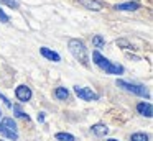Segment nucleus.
I'll return each mask as SVG.
<instances>
[{
  "label": "nucleus",
  "instance_id": "f257e3e1",
  "mask_svg": "<svg viewBox=\"0 0 153 141\" xmlns=\"http://www.w3.org/2000/svg\"><path fill=\"white\" fill-rule=\"evenodd\" d=\"M92 59H94V64L97 66L99 69H102L105 74H114V75H120L123 74V66L120 64H115V62L109 61V59L105 58V56H102L99 51H94L92 52Z\"/></svg>",
  "mask_w": 153,
  "mask_h": 141
},
{
  "label": "nucleus",
  "instance_id": "f03ea898",
  "mask_svg": "<svg viewBox=\"0 0 153 141\" xmlns=\"http://www.w3.org/2000/svg\"><path fill=\"white\" fill-rule=\"evenodd\" d=\"M68 48H69V52L81 62L82 66H89V56H87V49H86V44H84L81 39H69L68 41Z\"/></svg>",
  "mask_w": 153,
  "mask_h": 141
},
{
  "label": "nucleus",
  "instance_id": "7ed1b4c3",
  "mask_svg": "<svg viewBox=\"0 0 153 141\" xmlns=\"http://www.w3.org/2000/svg\"><path fill=\"white\" fill-rule=\"evenodd\" d=\"M117 85L122 89H125L127 92H132L135 95H140V97H145V98H150V92L146 87L143 85H138V84H132V82H127V80H117Z\"/></svg>",
  "mask_w": 153,
  "mask_h": 141
},
{
  "label": "nucleus",
  "instance_id": "20e7f679",
  "mask_svg": "<svg viewBox=\"0 0 153 141\" xmlns=\"http://www.w3.org/2000/svg\"><path fill=\"white\" fill-rule=\"evenodd\" d=\"M0 133L7 136L8 140H17L18 138V131H17V125L12 118H4L0 121Z\"/></svg>",
  "mask_w": 153,
  "mask_h": 141
},
{
  "label": "nucleus",
  "instance_id": "39448f33",
  "mask_svg": "<svg viewBox=\"0 0 153 141\" xmlns=\"http://www.w3.org/2000/svg\"><path fill=\"white\" fill-rule=\"evenodd\" d=\"M74 92H76V95L81 100H86V102H94V100L99 98V95H97L96 92H92L87 87H79V85H76V87H74Z\"/></svg>",
  "mask_w": 153,
  "mask_h": 141
},
{
  "label": "nucleus",
  "instance_id": "423d86ee",
  "mask_svg": "<svg viewBox=\"0 0 153 141\" xmlns=\"http://www.w3.org/2000/svg\"><path fill=\"white\" fill-rule=\"evenodd\" d=\"M15 95L20 102H28L31 98V89L27 85H18L17 90H15Z\"/></svg>",
  "mask_w": 153,
  "mask_h": 141
},
{
  "label": "nucleus",
  "instance_id": "0eeeda50",
  "mask_svg": "<svg viewBox=\"0 0 153 141\" xmlns=\"http://www.w3.org/2000/svg\"><path fill=\"white\" fill-rule=\"evenodd\" d=\"M79 3L84 7V8L92 10V12H100V10L104 8L102 2H99V0H79Z\"/></svg>",
  "mask_w": 153,
  "mask_h": 141
},
{
  "label": "nucleus",
  "instance_id": "6e6552de",
  "mask_svg": "<svg viewBox=\"0 0 153 141\" xmlns=\"http://www.w3.org/2000/svg\"><path fill=\"white\" fill-rule=\"evenodd\" d=\"M40 52H41V56H43V58L50 59V61H53V62H59V61H61V56L58 54V52L51 51L50 48H41Z\"/></svg>",
  "mask_w": 153,
  "mask_h": 141
},
{
  "label": "nucleus",
  "instance_id": "1a4fd4ad",
  "mask_svg": "<svg viewBox=\"0 0 153 141\" xmlns=\"http://www.w3.org/2000/svg\"><path fill=\"white\" fill-rule=\"evenodd\" d=\"M140 5L138 2H127V3H119V5H115V10H120V12H135V10H138Z\"/></svg>",
  "mask_w": 153,
  "mask_h": 141
},
{
  "label": "nucleus",
  "instance_id": "9d476101",
  "mask_svg": "<svg viewBox=\"0 0 153 141\" xmlns=\"http://www.w3.org/2000/svg\"><path fill=\"white\" fill-rule=\"evenodd\" d=\"M137 110H138L140 115H143V117H146V118H150L153 115L152 113V105H150L148 102H146V103H145V102L138 103V105H137Z\"/></svg>",
  "mask_w": 153,
  "mask_h": 141
},
{
  "label": "nucleus",
  "instance_id": "9b49d317",
  "mask_svg": "<svg viewBox=\"0 0 153 141\" xmlns=\"http://www.w3.org/2000/svg\"><path fill=\"white\" fill-rule=\"evenodd\" d=\"M92 131L97 134V136H105V134L109 133V128H107L105 125H102V123H97V125L92 126Z\"/></svg>",
  "mask_w": 153,
  "mask_h": 141
},
{
  "label": "nucleus",
  "instance_id": "f8f14e48",
  "mask_svg": "<svg viewBox=\"0 0 153 141\" xmlns=\"http://www.w3.org/2000/svg\"><path fill=\"white\" fill-rule=\"evenodd\" d=\"M54 95H56V98H59V100H68V98H69V92H68L66 87H58L56 90H54Z\"/></svg>",
  "mask_w": 153,
  "mask_h": 141
},
{
  "label": "nucleus",
  "instance_id": "ddd939ff",
  "mask_svg": "<svg viewBox=\"0 0 153 141\" xmlns=\"http://www.w3.org/2000/svg\"><path fill=\"white\" fill-rule=\"evenodd\" d=\"M56 138L58 141H74V136L69 133H56Z\"/></svg>",
  "mask_w": 153,
  "mask_h": 141
},
{
  "label": "nucleus",
  "instance_id": "4468645a",
  "mask_svg": "<svg viewBox=\"0 0 153 141\" xmlns=\"http://www.w3.org/2000/svg\"><path fill=\"white\" fill-rule=\"evenodd\" d=\"M130 140L132 141H148V136L145 133H133Z\"/></svg>",
  "mask_w": 153,
  "mask_h": 141
},
{
  "label": "nucleus",
  "instance_id": "2eb2a0df",
  "mask_svg": "<svg viewBox=\"0 0 153 141\" xmlns=\"http://www.w3.org/2000/svg\"><path fill=\"white\" fill-rule=\"evenodd\" d=\"M92 43H94V46H96V48H102V46L105 44V39H104L102 36L97 35V36H94V38H92Z\"/></svg>",
  "mask_w": 153,
  "mask_h": 141
},
{
  "label": "nucleus",
  "instance_id": "dca6fc26",
  "mask_svg": "<svg viewBox=\"0 0 153 141\" xmlns=\"http://www.w3.org/2000/svg\"><path fill=\"white\" fill-rule=\"evenodd\" d=\"M0 3H4V5L10 7V8H18V2L17 0H0Z\"/></svg>",
  "mask_w": 153,
  "mask_h": 141
},
{
  "label": "nucleus",
  "instance_id": "f3484780",
  "mask_svg": "<svg viewBox=\"0 0 153 141\" xmlns=\"http://www.w3.org/2000/svg\"><path fill=\"white\" fill-rule=\"evenodd\" d=\"M12 108H13V111H17V113H15L17 117H22V118H27V120H28V115H25L23 111H22V108L18 107V105H12Z\"/></svg>",
  "mask_w": 153,
  "mask_h": 141
},
{
  "label": "nucleus",
  "instance_id": "a211bd4d",
  "mask_svg": "<svg viewBox=\"0 0 153 141\" xmlns=\"http://www.w3.org/2000/svg\"><path fill=\"white\" fill-rule=\"evenodd\" d=\"M117 44H119V46H125V49H132V46L128 44L127 39H117Z\"/></svg>",
  "mask_w": 153,
  "mask_h": 141
},
{
  "label": "nucleus",
  "instance_id": "6ab92c4d",
  "mask_svg": "<svg viewBox=\"0 0 153 141\" xmlns=\"http://www.w3.org/2000/svg\"><path fill=\"white\" fill-rule=\"evenodd\" d=\"M0 21H2V23H8V16H7V13H5L2 8H0Z\"/></svg>",
  "mask_w": 153,
  "mask_h": 141
},
{
  "label": "nucleus",
  "instance_id": "aec40b11",
  "mask_svg": "<svg viewBox=\"0 0 153 141\" xmlns=\"http://www.w3.org/2000/svg\"><path fill=\"white\" fill-rule=\"evenodd\" d=\"M0 100H4V103L7 105V107H10V108H12V103L8 102V98H7V97H4V95H0Z\"/></svg>",
  "mask_w": 153,
  "mask_h": 141
},
{
  "label": "nucleus",
  "instance_id": "412c9836",
  "mask_svg": "<svg viewBox=\"0 0 153 141\" xmlns=\"http://www.w3.org/2000/svg\"><path fill=\"white\" fill-rule=\"evenodd\" d=\"M45 120V117H43V113H40L38 115V121H43Z\"/></svg>",
  "mask_w": 153,
  "mask_h": 141
},
{
  "label": "nucleus",
  "instance_id": "4be33fe9",
  "mask_svg": "<svg viewBox=\"0 0 153 141\" xmlns=\"http://www.w3.org/2000/svg\"><path fill=\"white\" fill-rule=\"evenodd\" d=\"M107 141H117V140H107Z\"/></svg>",
  "mask_w": 153,
  "mask_h": 141
},
{
  "label": "nucleus",
  "instance_id": "5701e85b",
  "mask_svg": "<svg viewBox=\"0 0 153 141\" xmlns=\"http://www.w3.org/2000/svg\"><path fill=\"white\" fill-rule=\"evenodd\" d=\"M0 115H2V110H0Z\"/></svg>",
  "mask_w": 153,
  "mask_h": 141
},
{
  "label": "nucleus",
  "instance_id": "b1692460",
  "mask_svg": "<svg viewBox=\"0 0 153 141\" xmlns=\"http://www.w3.org/2000/svg\"><path fill=\"white\" fill-rule=\"evenodd\" d=\"M137 2H138V0H137Z\"/></svg>",
  "mask_w": 153,
  "mask_h": 141
},
{
  "label": "nucleus",
  "instance_id": "393cba45",
  "mask_svg": "<svg viewBox=\"0 0 153 141\" xmlns=\"http://www.w3.org/2000/svg\"><path fill=\"white\" fill-rule=\"evenodd\" d=\"M0 141H2V140H0Z\"/></svg>",
  "mask_w": 153,
  "mask_h": 141
}]
</instances>
